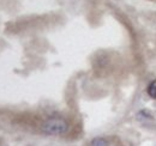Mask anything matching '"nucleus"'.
I'll return each instance as SVG.
<instances>
[{
  "label": "nucleus",
  "mask_w": 156,
  "mask_h": 146,
  "mask_svg": "<svg viewBox=\"0 0 156 146\" xmlns=\"http://www.w3.org/2000/svg\"><path fill=\"white\" fill-rule=\"evenodd\" d=\"M90 146H109V143L106 138H102V137H96L91 140V144Z\"/></svg>",
  "instance_id": "2"
},
{
  "label": "nucleus",
  "mask_w": 156,
  "mask_h": 146,
  "mask_svg": "<svg viewBox=\"0 0 156 146\" xmlns=\"http://www.w3.org/2000/svg\"><path fill=\"white\" fill-rule=\"evenodd\" d=\"M69 123L61 117H51L41 125V130L48 135H62L67 133Z\"/></svg>",
  "instance_id": "1"
},
{
  "label": "nucleus",
  "mask_w": 156,
  "mask_h": 146,
  "mask_svg": "<svg viewBox=\"0 0 156 146\" xmlns=\"http://www.w3.org/2000/svg\"><path fill=\"white\" fill-rule=\"evenodd\" d=\"M148 93H149V96H150L151 98L156 99V80L151 82L150 85L148 86Z\"/></svg>",
  "instance_id": "3"
}]
</instances>
